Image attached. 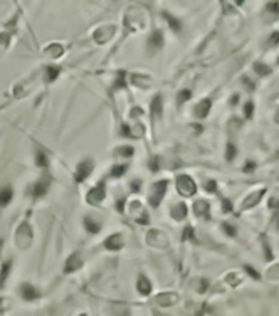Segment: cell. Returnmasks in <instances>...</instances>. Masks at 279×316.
<instances>
[{
	"instance_id": "cell-2",
	"label": "cell",
	"mask_w": 279,
	"mask_h": 316,
	"mask_svg": "<svg viewBox=\"0 0 279 316\" xmlns=\"http://www.w3.org/2000/svg\"><path fill=\"white\" fill-rule=\"evenodd\" d=\"M177 190L180 192L183 197H190L195 193L197 187L188 175H178L177 177Z\"/></svg>"
},
{
	"instance_id": "cell-29",
	"label": "cell",
	"mask_w": 279,
	"mask_h": 316,
	"mask_svg": "<svg viewBox=\"0 0 279 316\" xmlns=\"http://www.w3.org/2000/svg\"><path fill=\"white\" fill-rule=\"evenodd\" d=\"M192 98V91L190 89H182L180 93H178V98H177V105H183L185 101H188Z\"/></svg>"
},
{
	"instance_id": "cell-40",
	"label": "cell",
	"mask_w": 279,
	"mask_h": 316,
	"mask_svg": "<svg viewBox=\"0 0 279 316\" xmlns=\"http://www.w3.org/2000/svg\"><path fill=\"white\" fill-rule=\"evenodd\" d=\"M242 83L245 84V88H247L249 91H252V89L256 88V84H254L252 81H250V79H249L247 76H242Z\"/></svg>"
},
{
	"instance_id": "cell-49",
	"label": "cell",
	"mask_w": 279,
	"mask_h": 316,
	"mask_svg": "<svg viewBox=\"0 0 279 316\" xmlns=\"http://www.w3.org/2000/svg\"><path fill=\"white\" fill-rule=\"evenodd\" d=\"M227 279H235V276H234V274H230L229 277H227ZM239 282H240V279H237V281H232V284H239Z\"/></svg>"
},
{
	"instance_id": "cell-38",
	"label": "cell",
	"mask_w": 279,
	"mask_h": 316,
	"mask_svg": "<svg viewBox=\"0 0 279 316\" xmlns=\"http://www.w3.org/2000/svg\"><path fill=\"white\" fill-rule=\"evenodd\" d=\"M266 11H267V12H271V14H277V16H279V4H277V2H271V4H267Z\"/></svg>"
},
{
	"instance_id": "cell-51",
	"label": "cell",
	"mask_w": 279,
	"mask_h": 316,
	"mask_svg": "<svg viewBox=\"0 0 279 316\" xmlns=\"http://www.w3.org/2000/svg\"><path fill=\"white\" fill-rule=\"evenodd\" d=\"M0 247H2V239H0Z\"/></svg>"
},
{
	"instance_id": "cell-31",
	"label": "cell",
	"mask_w": 279,
	"mask_h": 316,
	"mask_svg": "<svg viewBox=\"0 0 279 316\" xmlns=\"http://www.w3.org/2000/svg\"><path fill=\"white\" fill-rule=\"evenodd\" d=\"M148 167L153 173H157L160 170V157H151L150 162H148Z\"/></svg>"
},
{
	"instance_id": "cell-45",
	"label": "cell",
	"mask_w": 279,
	"mask_h": 316,
	"mask_svg": "<svg viewBox=\"0 0 279 316\" xmlns=\"http://www.w3.org/2000/svg\"><path fill=\"white\" fill-rule=\"evenodd\" d=\"M140 187H141V180H135L133 183H131V190L133 192H138Z\"/></svg>"
},
{
	"instance_id": "cell-43",
	"label": "cell",
	"mask_w": 279,
	"mask_h": 316,
	"mask_svg": "<svg viewBox=\"0 0 279 316\" xmlns=\"http://www.w3.org/2000/svg\"><path fill=\"white\" fill-rule=\"evenodd\" d=\"M269 44H271V46L279 44V32H274V34L271 36V39H269Z\"/></svg>"
},
{
	"instance_id": "cell-44",
	"label": "cell",
	"mask_w": 279,
	"mask_h": 316,
	"mask_svg": "<svg viewBox=\"0 0 279 316\" xmlns=\"http://www.w3.org/2000/svg\"><path fill=\"white\" fill-rule=\"evenodd\" d=\"M198 282H200V286H198V291H200V293H204V291L207 289V286H209V281H207V279H200Z\"/></svg>"
},
{
	"instance_id": "cell-25",
	"label": "cell",
	"mask_w": 279,
	"mask_h": 316,
	"mask_svg": "<svg viewBox=\"0 0 279 316\" xmlns=\"http://www.w3.org/2000/svg\"><path fill=\"white\" fill-rule=\"evenodd\" d=\"M254 71L259 74V76H269L271 74V68H269L267 64H262V63H256L254 64Z\"/></svg>"
},
{
	"instance_id": "cell-14",
	"label": "cell",
	"mask_w": 279,
	"mask_h": 316,
	"mask_svg": "<svg viewBox=\"0 0 279 316\" xmlns=\"http://www.w3.org/2000/svg\"><path fill=\"white\" fill-rule=\"evenodd\" d=\"M193 210H195V215H200V217H205V219H209L210 217V205L207 200H197L195 204H193Z\"/></svg>"
},
{
	"instance_id": "cell-50",
	"label": "cell",
	"mask_w": 279,
	"mask_h": 316,
	"mask_svg": "<svg viewBox=\"0 0 279 316\" xmlns=\"http://www.w3.org/2000/svg\"><path fill=\"white\" fill-rule=\"evenodd\" d=\"M274 222L277 224V229H279V214H276V217H274Z\"/></svg>"
},
{
	"instance_id": "cell-11",
	"label": "cell",
	"mask_w": 279,
	"mask_h": 316,
	"mask_svg": "<svg viewBox=\"0 0 279 316\" xmlns=\"http://www.w3.org/2000/svg\"><path fill=\"white\" fill-rule=\"evenodd\" d=\"M84 227H86L89 234H98L99 230H101L103 224H101V220L94 219L93 215H88V217H84Z\"/></svg>"
},
{
	"instance_id": "cell-9",
	"label": "cell",
	"mask_w": 279,
	"mask_h": 316,
	"mask_svg": "<svg viewBox=\"0 0 279 316\" xmlns=\"http://www.w3.org/2000/svg\"><path fill=\"white\" fill-rule=\"evenodd\" d=\"M162 111H163V98L162 94H157V96L151 100V118L158 120V118L162 116Z\"/></svg>"
},
{
	"instance_id": "cell-22",
	"label": "cell",
	"mask_w": 279,
	"mask_h": 316,
	"mask_svg": "<svg viewBox=\"0 0 279 316\" xmlns=\"http://www.w3.org/2000/svg\"><path fill=\"white\" fill-rule=\"evenodd\" d=\"M36 163L39 165V167H49V157H47V155L42 152V150H37Z\"/></svg>"
},
{
	"instance_id": "cell-20",
	"label": "cell",
	"mask_w": 279,
	"mask_h": 316,
	"mask_svg": "<svg viewBox=\"0 0 279 316\" xmlns=\"http://www.w3.org/2000/svg\"><path fill=\"white\" fill-rule=\"evenodd\" d=\"M163 17L167 19V22L170 24V27H172L175 32H180L182 31V22L178 21L177 17H173L172 14H168L167 11H163Z\"/></svg>"
},
{
	"instance_id": "cell-4",
	"label": "cell",
	"mask_w": 279,
	"mask_h": 316,
	"mask_svg": "<svg viewBox=\"0 0 279 316\" xmlns=\"http://www.w3.org/2000/svg\"><path fill=\"white\" fill-rule=\"evenodd\" d=\"M167 185H168L167 180L153 183V187H151V193H150V199H148L151 207H158L160 205V202H162L165 192H167Z\"/></svg>"
},
{
	"instance_id": "cell-37",
	"label": "cell",
	"mask_w": 279,
	"mask_h": 316,
	"mask_svg": "<svg viewBox=\"0 0 279 316\" xmlns=\"http://www.w3.org/2000/svg\"><path fill=\"white\" fill-rule=\"evenodd\" d=\"M222 210H224L225 214H229V212L232 210V202L229 199H222Z\"/></svg>"
},
{
	"instance_id": "cell-16",
	"label": "cell",
	"mask_w": 279,
	"mask_h": 316,
	"mask_svg": "<svg viewBox=\"0 0 279 316\" xmlns=\"http://www.w3.org/2000/svg\"><path fill=\"white\" fill-rule=\"evenodd\" d=\"M136 289H138L140 294L148 296L151 293V282L148 281V277L143 276V274H140L138 276V282H136Z\"/></svg>"
},
{
	"instance_id": "cell-26",
	"label": "cell",
	"mask_w": 279,
	"mask_h": 316,
	"mask_svg": "<svg viewBox=\"0 0 279 316\" xmlns=\"http://www.w3.org/2000/svg\"><path fill=\"white\" fill-rule=\"evenodd\" d=\"M235 157H237V147H235L234 143H227L225 160H227V162H234Z\"/></svg>"
},
{
	"instance_id": "cell-42",
	"label": "cell",
	"mask_w": 279,
	"mask_h": 316,
	"mask_svg": "<svg viewBox=\"0 0 279 316\" xmlns=\"http://www.w3.org/2000/svg\"><path fill=\"white\" fill-rule=\"evenodd\" d=\"M264 247H266V259H267V261H271V259H272V252H271V247H269V244H267V240L266 239H264Z\"/></svg>"
},
{
	"instance_id": "cell-17",
	"label": "cell",
	"mask_w": 279,
	"mask_h": 316,
	"mask_svg": "<svg viewBox=\"0 0 279 316\" xmlns=\"http://www.w3.org/2000/svg\"><path fill=\"white\" fill-rule=\"evenodd\" d=\"M178 301V296L175 293H162L160 296H157V303L162 304V306H170V304H175Z\"/></svg>"
},
{
	"instance_id": "cell-46",
	"label": "cell",
	"mask_w": 279,
	"mask_h": 316,
	"mask_svg": "<svg viewBox=\"0 0 279 316\" xmlns=\"http://www.w3.org/2000/svg\"><path fill=\"white\" fill-rule=\"evenodd\" d=\"M269 207H271V209H279V199H271V200H269Z\"/></svg>"
},
{
	"instance_id": "cell-12",
	"label": "cell",
	"mask_w": 279,
	"mask_h": 316,
	"mask_svg": "<svg viewBox=\"0 0 279 316\" xmlns=\"http://www.w3.org/2000/svg\"><path fill=\"white\" fill-rule=\"evenodd\" d=\"M14 199V190L12 185H4L0 187V207H7Z\"/></svg>"
},
{
	"instance_id": "cell-30",
	"label": "cell",
	"mask_w": 279,
	"mask_h": 316,
	"mask_svg": "<svg viewBox=\"0 0 279 316\" xmlns=\"http://www.w3.org/2000/svg\"><path fill=\"white\" fill-rule=\"evenodd\" d=\"M244 269H245V272H247V274H249L250 277H252L254 281H261V274H259V272H257L256 269H254L252 266H249V264H245Z\"/></svg>"
},
{
	"instance_id": "cell-39",
	"label": "cell",
	"mask_w": 279,
	"mask_h": 316,
	"mask_svg": "<svg viewBox=\"0 0 279 316\" xmlns=\"http://www.w3.org/2000/svg\"><path fill=\"white\" fill-rule=\"evenodd\" d=\"M121 136H125V138H130V136H133L131 135V128L128 125H121Z\"/></svg>"
},
{
	"instance_id": "cell-13",
	"label": "cell",
	"mask_w": 279,
	"mask_h": 316,
	"mask_svg": "<svg viewBox=\"0 0 279 316\" xmlns=\"http://www.w3.org/2000/svg\"><path fill=\"white\" fill-rule=\"evenodd\" d=\"M113 32H115V27L111 26H105L101 27V29H98L96 32H94V39H96V42H106L108 39H111Z\"/></svg>"
},
{
	"instance_id": "cell-19",
	"label": "cell",
	"mask_w": 279,
	"mask_h": 316,
	"mask_svg": "<svg viewBox=\"0 0 279 316\" xmlns=\"http://www.w3.org/2000/svg\"><path fill=\"white\" fill-rule=\"evenodd\" d=\"M11 269H12V261L4 262L2 271H0V289H2L4 284H6V281L9 279V276H11Z\"/></svg>"
},
{
	"instance_id": "cell-18",
	"label": "cell",
	"mask_w": 279,
	"mask_h": 316,
	"mask_svg": "<svg viewBox=\"0 0 279 316\" xmlns=\"http://www.w3.org/2000/svg\"><path fill=\"white\" fill-rule=\"evenodd\" d=\"M172 217L175 220H183L187 217V205L180 202V204L172 207Z\"/></svg>"
},
{
	"instance_id": "cell-28",
	"label": "cell",
	"mask_w": 279,
	"mask_h": 316,
	"mask_svg": "<svg viewBox=\"0 0 279 316\" xmlns=\"http://www.w3.org/2000/svg\"><path fill=\"white\" fill-rule=\"evenodd\" d=\"M133 153H135L133 147H121V148L115 150V155H118V157H125V158H130Z\"/></svg>"
},
{
	"instance_id": "cell-10",
	"label": "cell",
	"mask_w": 279,
	"mask_h": 316,
	"mask_svg": "<svg viewBox=\"0 0 279 316\" xmlns=\"http://www.w3.org/2000/svg\"><path fill=\"white\" fill-rule=\"evenodd\" d=\"M123 235L121 234H113L105 240V247L110 249V251H118V249L123 247Z\"/></svg>"
},
{
	"instance_id": "cell-41",
	"label": "cell",
	"mask_w": 279,
	"mask_h": 316,
	"mask_svg": "<svg viewBox=\"0 0 279 316\" xmlns=\"http://www.w3.org/2000/svg\"><path fill=\"white\" fill-rule=\"evenodd\" d=\"M254 168H256V163H254V162H247V163H245V167H244V173H252Z\"/></svg>"
},
{
	"instance_id": "cell-7",
	"label": "cell",
	"mask_w": 279,
	"mask_h": 316,
	"mask_svg": "<svg viewBox=\"0 0 279 316\" xmlns=\"http://www.w3.org/2000/svg\"><path fill=\"white\" fill-rule=\"evenodd\" d=\"M162 47H163V34H162V31H155L153 34L150 36V39H148V51H150V54L158 53Z\"/></svg>"
},
{
	"instance_id": "cell-23",
	"label": "cell",
	"mask_w": 279,
	"mask_h": 316,
	"mask_svg": "<svg viewBox=\"0 0 279 316\" xmlns=\"http://www.w3.org/2000/svg\"><path fill=\"white\" fill-rule=\"evenodd\" d=\"M126 86H128V81H126V73L125 71H120V73H118L116 81H115V89H123Z\"/></svg>"
},
{
	"instance_id": "cell-47",
	"label": "cell",
	"mask_w": 279,
	"mask_h": 316,
	"mask_svg": "<svg viewBox=\"0 0 279 316\" xmlns=\"http://www.w3.org/2000/svg\"><path fill=\"white\" fill-rule=\"evenodd\" d=\"M118 212H123V207H125V199H120L118 200Z\"/></svg>"
},
{
	"instance_id": "cell-54",
	"label": "cell",
	"mask_w": 279,
	"mask_h": 316,
	"mask_svg": "<svg viewBox=\"0 0 279 316\" xmlns=\"http://www.w3.org/2000/svg\"><path fill=\"white\" fill-rule=\"evenodd\" d=\"M277 118H279V111H277Z\"/></svg>"
},
{
	"instance_id": "cell-48",
	"label": "cell",
	"mask_w": 279,
	"mask_h": 316,
	"mask_svg": "<svg viewBox=\"0 0 279 316\" xmlns=\"http://www.w3.org/2000/svg\"><path fill=\"white\" fill-rule=\"evenodd\" d=\"M235 103H239V94H234L232 100H230V105H235Z\"/></svg>"
},
{
	"instance_id": "cell-6",
	"label": "cell",
	"mask_w": 279,
	"mask_h": 316,
	"mask_svg": "<svg viewBox=\"0 0 279 316\" xmlns=\"http://www.w3.org/2000/svg\"><path fill=\"white\" fill-rule=\"evenodd\" d=\"M105 195H106V187H105V182H99L96 187L91 188V190L88 192L86 200H88V204L98 205V204H101V202L105 200Z\"/></svg>"
},
{
	"instance_id": "cell-35",
	"label": "cell",
	"mask_w": 279,
	"mask_h": 316,
	"mask_svg": "<svg viewBox=\"0 0 279 316\" xmlns=\"http://www.w3.org/2000/svg\"><path fill=\"white\" fill-rule=\"evenodd\" d=\"M188 237H190L192 240L195 239V237H193V229H192V225H187L185 230H183V234H182V239H183V240H187Z\"/></svg>"
},
{
	"instance_id": "cell-5",
	"label": "cell",
	"mask_w": 279,
	"mask_h": 316,
	"mask_svg": "<svg viewBox=\"0 0 279 316\" xmlns=\"http://www.w3.org/2000/svg\"><path fill=\"white\" fill-rule=\"evenodd\" d=\"M49 187H51V178L49 177H42L41 180H37L34 185L31 187L29 193H31L32 199L37 200V199H41V197L46 195L47 190H49Z\"/></svg>"
},
{
	"instance_id": "cell-53",
	"label": "cell",
	"mask_w": 279,
	"mask_h": 316,
	"mask_svg": "<svg viewBox=\"0 0 279 316\" xmlns=\"http://www.w3.org/2000/svg\"><path fill=\"white\" fill-rule=\"evenodd\" d=\"M277 64H279V58H277Z\"/></svg>"
},
{
	"instance_id": "cell-34",
	"label": "cell",
	"mask_w": 279,
	"mask_h": 316,
	"mask_svg": "<svg viewBox=\"0 0 279 316\" xmlns=\"http://www.w3.org/2000/svg\"><path fill=\"white\" fill-rule=\"evenodd\" d=\"M11 301H9L7 298H0V314L6 313V311L11 309Z\"/></svg>"
},
{
	"instance_id": "cell-24",
	"label": "cell",
	"mask_w": 279,
	"mask_h": 316,
	"mask_svg": "<svg viewBox=\"0 0 279 316\" xmlns=\"http://www.w3.org/2000/svg\"><path fill=\"white\" fill-rule=\"evenodd\" d=\"M61 74V68H56V66H49V68H47V74H46V79L47 81H56V79H58V76Z\"/></svg>"
},
{
	"instance_id": "cell-15",
	"label": "cell",
	"mask_w": 279,
	"mask_h": 316,
	"mask_svg": "<svg viewBox=\"0 0 279 316\" xmlns=\"http://www.w3.org/2000/svg\"><path fill=\"white\" fill-rule=\"evenodd\" d=\"M210 108H212L210 100H202L195 108V116L200 118V120H204V118H207V115L210 113Z\"/></svg>"
},
{
	"instance_id": "cell-1",
	"label": "cell",
	"mask_w": 279,
	"mask_h": 316,
	"mask_svg": "<svg viewBox=\"0 0 279 316\" xmlns=\"http://www.w3.org/2000/svg\"><path fill=\"white\" fill-rule=\"evenodd\" d=\"M17 294L21 296V299L24 301H27V303H31V301H36V299H39L41 298V293H39V289L34 286V284H31V282H22V284H19L17 287Z\"/></svg>"
},
{
	"instance_id": "cell-8",
	"label": "cell",
	"mask_w": 279,
	"mask_h": 316,
	"mask_svg": "<svg viewBox=\"0 0 279 316\" xmlns=\"http://www.w3.org/2000/svg\"><path fill=\"white\" fill-rule=\"evenodd\" d=\"M81 266H83V259H81V256H79V252H74V254H71L69 259L66 261L64 272H66V274H69V272L78 271Z\"/></svg>"
},
{
	"instance_id": "cell-33",
	"label": "cell",
	"mask_w": 279,
	"mask_h": 316,
	"mask_svg": "<svg viewBox=\"0 0 279 316\" xmlns=\"http://www.w3.org/2000/svg\"><path fill=\"white\" fill-rule=\"evenodd\" d=\"M244 113H245V118H247V120H250V118L254 116V103H252V101H247V103H245Z\"/></svg>"
},
{
	"instance_id": "cell-32",
	"label": "cell",
	"mask_w": 279,
	"mask_h": 316,
	"mask_svg": "<svg viewBox=\"0 0 279 316\" xmlns=\"http://www.w3.org/2000/svg\"><path fill=\"white\" fill-rule=\"evenodd\" d=\"M222 229H224V232L227 234V235H230V237H234L235 234H237V229L234 227L232 224H229V222H224L222 224Z\"/></svg>"
},
{
	"instance_id": "cell-27",
	"label": "cell",
	"mask_w": 279,
	"mask_h": 316,
	"mask_svg": "<svg viewBox=\"0 0 279 316\" xmlns=\"http://www.w3.org/2000/svg\"><path fill=\"white\" fill-rule=\"evenodd\" d=\"M128 170V163H123V165H115L111 168V177H123L125 172Z\"/></svg>"
},
{
	"instance_id": "cell-52",
	"label": "cell",
	"mask_w": 279,
	"mask_h": 316,
	"mask_svg": "<svg viewBox=\"0 0 279 316\" xmlns=\"http://www.w3.org/2000/svg\"><path fill=\"white\" fill-rule=\"evenodd\" d=\"M79 316H86V314H79Z\"/></svg>"
},
{
	"instance_id": "cell-36",
	"label": "cell",
	"mask_w": 279,
	"mask_h": 316,
	"mask_svg": "<svg viewBox=\"0 0 279 316\" xmlns=\"http://www.w3.org/2000/svg\"><path fill=\"white\" fill-rule=\"evenodd\" d=\"M205 190L209 193H215L217 192V182L215 180H209L205 183Z\"/></svg>"
},
{
	"instance_id": "cell-3",
	"label": "cell",
	"mask_w": 279,
	"mask_h": 316,
	"mask_svg": "<svg viewBox=\"0 0 279 316\" xmlns=\"http://www.w3.org/2000/svg\"><path fill=\"white\" fill-rule=\"evenodd\" d=\"M93 168H94V163H93V160L91 158H86V160H83L81 163L76 167V173H74V180L78 182V183H81L84 182L86 178L91 175V172H93Z\"/></svg>"
},
{
	"instance_id": "cell-21",
	"label": "cell",
	"mask_w": 279,
	"mask_h": 316,
	"mask_svg": "<svg viewBox=\"0 0 279 316\" xmlns=\"http://www.w3.org/2000/svg\"><path fill=\"white\" fill-rule=\"evenodd\" d=\"M264 193H266V188H262V190H259V192H256V193H252V195H250V197H247V200H249V202H245V204H244V209H247V207L256 205L257 202H259V199H261V197L264 195Z\"/></svg>"
}]
</instances>
